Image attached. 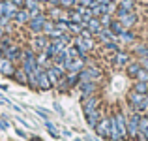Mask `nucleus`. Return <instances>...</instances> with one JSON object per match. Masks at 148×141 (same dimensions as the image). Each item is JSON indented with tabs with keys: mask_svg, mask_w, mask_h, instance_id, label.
Instances as JSON below:
<instances>
[{
	"mask_svg": "<svg viewBox=\"0 0 148 141\" xmlns=\"http://www.w3.org/2000/svg\"><path fill=\"white\" fill-rule=\"evenodd\" d=\"M127 104H130L131 111L146 113L148 111V94H141V92L130 91V92H127Z\"/></svg>",
	"mask_w": 148,
	"mask_h": 141,
	"instance_id": "1",
	"label": "nucleus"
},
{
	"mask_svg": "<svg viewBox=\"0 0 148 141\" xmlns=\"http://www.w3.org/2000/svg\"><path fill=\"white\" fill-rule=\"evenodd\" d=\"M141 115H143V113H137V111H130L126 115L127 138H131V139H137L139 138V122H141Z\"/></svg>",
	"mask_w": 148,
	"mask_h": 141,
	"instance_id": "2",
	"label": "nucleus"
},
{
	"mask_svg": "<svg viewBox=\"0 0 148 141\" xmlns=\"http://www.w3.org/2000/svg\"><path fill=\"white\" fill-rule=\"evenodd\" d=\"M116 19H118L120 23H122L126 28H131V26H135V23L139 21L137 17V11H127V10H122V8L116 6Z\"/></svg>",
	"mask_w": 148,
	"mask_h": 141,
	"instance_id": "3",
	"label": "nucleus"
},
{
	"mask_svg": "<svg viewBox=\"0 0 148 141\" xmlns=\"http://www.w3.org/2000/svg\"><path fill=\"white\" fill-rule=\"evenodd\" d=\"M101 75H103L101 70L96 64H92V62L90 64L86 62V66L81 70V79H84V81H96V83H98V81L101 79Z\"/></svg>",
	"mask_w": 148,
	"mask_h": 141,
	"instance_id": "4",
	"label": "nucleus"
},
{
	"mask_svg": "<svg viewBox=\"0 0 148 141\" xmlns=\"http://www.w3.org/2000/svg\"><path fill=\"white\" fill-rule=\"evenodd\" d=\"M47 19H49L47 13H40V15L32 17L28 23H26V28H28L32 34H41V32H43V25H45Z\"/></svg>",
	"mask_w": 148,
	"mask_h": 141,
	"instance_id": "5",
	"label": "nucleus"
},
{
	"mask_svg": "<svg viewBox=\"0 0 148 141\" xmlns=\"http://www.w3.org/2000/svg\"><path fill=\"white\" fill-rule=\"evenodd\" d=\"M4 55H6V58H10L11 62H19L21 64V60H23V47H19L17 44H8V45H4Z\"/></svg>",
	"mask_w": 148,
	"mask_h": 141,
	"instance_id": "6",
	"label": "nucleus"
},
{
	"mask_svg": "<svg viewBox=\"0 0 148 141\" xmlns=\"http://www.w3.org/2000/svg\"><path fill=\"white\" fill-rule=\"evenodd\" d=\"M94 130H96V134H98L101 139H111V117L103 115Z\"/></svg>",
	"mask_w": 148,
	"mask_h": 141,
	"instance_id": "7",
	"label": "nucleus"
},
{
	"mask_svg": "<svg viewBox=\"0 0 148 141\" xmlns=\"http://www.w3.org/2000/svg\"><path fill=\"white\" fill-rule=\"evenodd\" d=\"M51 44V38L47 36V34H34L32 38V49L36 51V53H41V51L47 49V45Z\"/></svg>",
	"mask_w": 148,
	"mask_h": 141,
	"instance_id": "8",
	"label": "nucleus"
},
{
	"mask_svg": "<svg viewBox=\"0 0 148 141\" xmlns=\"http://www.w3.org/2000/svg\"><path fill=\"white\" fill-rule=\"evenodd\" d=\"M36 77H38V91H51V88H53V83H51L45 68L40 66V70L36 72Z\"/></svg>",
	"mask_w": 148,
	"mask_h": 141,
	"instance_id": "9",
	"label": "nucleus"
},
{
	"mask_svg": "<svg viewBox=\"0 0 148 141\" xmlns=\"http://www.w3.org/2000/svg\"><path fill=\"white\" fill-rule=\"evenodd\" d=\"M131 60H133V58L130 57V53H126V51H122V49L112 57V64H114V68H118V70H126V66L130 64Z\"/></svg>",
	"mask_w": 148,
	"mask_h": 141,
	"instance_id": "10",
	"label": "nucleus"
},
{
	"mask_svg": "<svg viewBox=\"0 0 148 141\" xmlns=\"http://www.w3.org/2000/svg\"><path fill=\"white\" fill-rule=\"evenodd\" d=\"M77 87H79V91H81V98L92 96V94H96V91H98V83H96V81H84V79H81V83L77 85Z\"/></svg>",
	"mask_w": 148,
	"mask_h": 141,
	"instance_id": "11",
	"label": "nucleus"
},
{
	"mask_svg": "<svg viewBox=\"0 0 148 141\" xmlns=\"http://www.w3.org/2000/svg\"><path fill=\"white\" fill-rule=\"evenodd\" d=\"M101 117H103V113H101V109H92V111H84V119H86V124L94 130L96 126H98V122L101 120Z\"/></svg>",
	"mask_w": 148,
	"mask_h": 141,
	"instance_id": "12",
	"label": "nucleus"
},
{
	"mask_svg": "<svg viewBox=\"0 0 148 141\" xmlns=\"http://www.w3.org/2000/svg\"><path fill=\"white\" fill-rule=\"evenodd\" d=\"M83 26H84V28H88L92 34H94V36H98V34L101 32V30L105 28L99 17H90L88 21H84V23H83Z\"/></svg>",
	"mask_w": 148,
	"mask_h": 141,
	"instance_id": "13",
	"label": "nucleus"
},
{
	"mask_svg": "<svg viewBox=\"0 0 148 141\" xmlns=\"http://www.w3.org/2000/svg\"><path fill=\"white\" fill-rule=\"evenodd\" d=\"M15 62H11L10 58H6V57H2L0 58V73L2 75H6V77H13V73H15Z\"/></svg>",
	"mask_w": 148,
	"mask_h": 141,
	"instance_id": "14",
	"label": "nucleus"
},
{
	"mask_svg": "<svg viewBox=\"0 0 148 141\" xmlns=\"http://www.w3.org/2000/svg\"><path fill=\"white\" fill-rule=\"evenodd\" d=\"M13 21H15V25H17V26H26V23L30 21V11L26 10V8H21V10L15 13Z\"/></svg>",
	"mask_w": 148,
	"mask_h": 141,
	"instance_id": "15",
	"label": "nucleus"
},
{
	"mask_svg": "<svg viewBox=\"0 0 148 141\" xmlns=\"http://www.w3.org/2000/svg\"><path fill=\"white\" fill-rule=\"evenodd\" d=\"M109 30H111V32H112V34H114V36H116V38L120 40V36L124 34V30H126V26H124L122 23L118 21V19H112V21H111V25H109Z\"/></svg>",
	"mask_w": 148,
	"mask_h": 141,
	"instance_id": "16",
	"label": "nucleus"
},
{
	"mask_svg": "<svg viewBox=\"0 0 148 141\" xmlns=\"http://www.w3.org/2000/svg\"><path fill=\"white\" fill-rule=\"evenodd\" d=\"M141 68H143V62H141V60H131L130 64L126 66V73H127L130 77H133V79H135V75L139 73V70H141Z\"/></svg>",
	"mask_w": 148,
	"mask_h": 141,
	"instance_id": "17",
	"label": "nucleus"
},
{
	"mask_svg": "<svg viewBox=\"0 0 148 141\" xmlns=\"http://www.w3.org/2000/svg\"><path fill=\"white\" fill-rule=\"evenodd\" d=\"M13 79L17 81L19 85H25V87H28V73L25 72V70L19 66L17 70H15V73H13Z\"/></svg>",
	"mask_w": 148,
	"mask_h": 141,
	"instance_id": "18",
	"label": "nucleus"
},
{
	"mask_svg": "<svg viewBox=\"0 0 148 141\" xmlns=\"http://www.w3.org/2000/svg\"><path fill=\"white\" fill-rule=\"evenodd\" d=\"M131 91L141 92V94H148V83H146V81H137V79H135V83L131 85Z\"/></svg>",
	"mask_w": 148,
	"mask_h": 141,
	"instance_id": "19",
	"label": "nucleus"
},
{
	"mask_svg": "<svg viewBox=\"0 0 148 141\" xmlns=\"http://www.w3.org/2000/svg\"><path fill=\"white\" fill-rule=\"evenodd\" d=\"M118 8L122 10H127V11H135V0H116Z\"/></svg>",
	"mask_w": 148,
	"mask_h": 141,
	"instance_id": "20",
	"label": "nucleus"
},
{
	"mask_svg": "<svg viewBox=\"0 0 148 141\" xmlns=\"http://www.w3.org/2000/svg\"><path fill=\"white\" fill-rule=\"evenodd\" d=\"M120 41H124V44H131V41H135V34L131 32L130 28L124 30V34L120 36Z\"/></svg>",
	"mask_w": 148,
	"mask_h": 141,
	"instance_id": "21",
	"label": "nucleus"
},
{
	"mask_svg": "<svg viewBox=\"0 0 148 141\" xmlns=\"http://www.w3.org/2000/svg\"><path fill=\"white\" fill-rule=\"evenodd\" d=\"M135 79H137V81H146V83H148V70L145 68V66L139 70V73L135 75Z\"/></svg>",
	"mask_w": 148,
	"mask_h": 141,
	"instance_id": "22",
	"label": "nucleus"
},
{
	"mask_svg": "<svg viewBox=\"0 0 148 141\" xmlns=\"http://www.w3.org/2000/svg\"><path fill=\"white\" fill-rule=\"evenodd\" d=\"M75 4H77L75 0H60V6L64 8V10H71V8L75 6Z\"/></svg>",
	"mask_w": 148,
	"mask_h": 141,
	"instance_id": "23",
	"label": "nucleus"
},
{
	"mask_svg": "<svg viewBox=\"0 0 148 141\" xmlns=\"http://www.w3.org/2000/svg\"><path fill=\"white\" fill-rule=\"evenodd\" d=\"M36 113H38V115H41L45 120L49 119V113H47V111H43V109H40V107H36Z\"/></svg>",
	"mask_w": 148,
	"mask_h": 141,
	"instance_id": "24",
	"label": "nucleus"
},
{
	"mask_svg": "<svg viewBox=\"0 0 148 141\" xmlns=\"http://www.w3.org/2000/svg\"><path fill=\"white\" fill-rule=\"evenodd\" d=\"M15 134L19 135V138H26V134H25V130H21V128H15Z\"/></svg>",
	"mask_w": 148,
	"mask_h": 141,
	"instance_id": "25",
	"label": "nucleus"
},
{
	"mask_svg": "<svg viewBox=\"0 0 148 141\" xmlns=\"http://www.w3.org/2000/svg\"><path fill=\"white\" fill-rule=\"evenodd\" d=\"M25 2H26V0H13V4L17 8H25Z\"/></svg>",
	"mask_w": 148,
	"mask_h": 141,
	"instance_id": "26",
	"label": "nucleus"
},
{
	"mask_svg": "<svg viewBox=\"0 0 148 141\" xmlns=\"http://www.w3.org/2000/svg\"><path fill=\"white\" fill-rule=\"evenodd\" d=\"M0 128H2V130H8V122L6 120H0Z\"/></svg>",
	"mask_w": 148,
	"mask_h": 141,
	"instance_id": "27",
	"label": "nucleus"
},
{
	"mask_svg": "<svg viewBox=\"0 0 148 141\" xmlns=\"http://www.w3.org/2000/svg\"><path fill=\"white\" fill-rule=\"evenodd\" d=\"M62 134H64L66 138H69V135H71V132H69V130H62Z\"/></svg>",
	"mask_w": 148,
	"mask_h": 141,
	"instance_id": "28",
	"label": "nucleus"
},
{
	"mask_svg": "<svg viewBox=\"0 0 148 141\" xmlns=\"http://www.w3.org/2000/svg\"><path fill=\"white\" fill-rule=\"evenodd\" d=\"M4 36H6V30H4V28H0V40H2Z\"/></svg>",
	"mask_w": 148,
	"mask_h": 141,
	"instance_id": "29",
	"label": "nucleus"
}]
</instances>
